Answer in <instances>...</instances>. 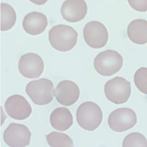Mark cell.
<instances>
[{
  "label": "cell",
  "mask_w": 147,
  "mask_h": 147,
  "mask_svg": "<svg viewBox=\"0 0 147 147\" xmlns=\"http://www.w3.org/2000/svg\"><path fill=\"white\" fill-rule=\"evenodd\" d=\"M32 133L26 126L11 123L3 133L4 142L10 147H24L29 146Z\"/></svg>",
  "instance_id": "obj_9"
},
{
  "label": "cell",
  "mask_w": 147,
  "mask_h": 147,
  "mask_svg": "<svg viewBox=\"0 0 147 147\" xmlns=\"http://www.w3.org/2000/svg\"><path fill=\"white\" fill-rule=\"evenodd\" d=\"M56 100L60 104L70 106L78 101L80 96V90L77 84L71 81H61L54 91Z\"/></svg>",
  "instance_id": "obj_11"
},
{
  "label": "cell",
  "mask_w": 147,
  "mask_h": 147,
  "mask_svg": "<svg viewBox=\"0 0 147 147\" xmlns=\"http://www.w3.org/2000/svg\"><path fill=\"white\" fill-rule=\"evenodd\" d=\"M137 123L136 114L128 108L115 109L110 114L108 119L109 127L117 133L127 131L134 127Z\"/></svg>",
  "instance_id": "obj_6"
},
{
  "label": "cell",
  "mask_w": 147,
  "mask_h": 147,
  "mask_svg": "<svg viewBox=\"0 0 147 147\" xmlns=\"http://www.w3.org/2000/svg\"><path fill=\"white\" fill-rule=\"evenodd\" d=\"M88 8L84 0H66L61 8V13L64 20L76 23L84 19Z\"/></svg>",
  "instance_id": "obj_12"
},
{
  "label": "cell",
  "mask_w": 147,
  "mask_h": 147,
  "mask_svg": "<svg viewBox=\"0 0 147 147\" xmlns=\"http://www.w3.org/2000/svg\"><path fill=\"white\" fill-rule=\"evenodd\" d=\"M123 59L121 55L117 51L108 49L99 53L94 60V66L100 75L111 76L121 69Z\"/></svg>",
  "instance_id": "obj_3"
},
{
  "label": "cell",
  "mask_w": 147,
  "mask_h": 147,
  "mask_svg": "<svg viewBox=\"0 0 147 147\" xmlns=\"http://www.w3.org/2000/svg\"><path fill=\"white\" fill-rule=\"evenodd\" d=\"M129 4L133 9L145 12L147 11V0H127Z\"/></svg>",
  "instance_id": "obj_20"
},
{
  "label": "cell",
  "mask_w": 147,
  "mask_h": 147,
  "mask_svg": "<svg viewBox=\"0 0 147 147\" xmlns=\"http://www.w3.org/2000/svg\"><path fill=\"white\" fill-rule=\"evenodd\" d=\"M123 147H147V140L141 133H132L124 138Z\"/></svg>",
  "instance_id": "obj_18"
},
{
  "label": "cell",
  "mask_w": 147,
  "mask_h": 147,
  "mask_svg": "<svg viewBox=\"0 0 147 147\" xmlns=\"http://www.w3.org/2000/svg\"><path fill=\"white\" fill-rule=\"evenodd\" d=\"M134 81L138 89L147 95V68H139L134 74Z\"/></svg>",
  "instance_id": "obj_19"
},
{
  "label": "cell",
  "mask_w": 147,
  "mask_h": 147,
  "mask_svg": "<svg viewBox=\"0 0 147 147\" xmlns=\"http://www.w3.org/2000/svg\"><path fill=\"white\" fill-rule=\"evenodd\" d=\"M32 3L37 5H43L45 4L48 0H29Z\"/></svg>",
  "instance_id": "obj_21"
},
{
  "label": "cell",
  "mask_w": 147,
  "mask_h": 147,
  "mask_svg": "<svg viewBox=\"0 0 147 147\" xmlns=\"http://www.w3.org/2000/svg\"><path fill=\"white\" fill-rule=\"evenodd\" d=\"M127 35L129 40L137 45L147 43V21L143 19L133 20L129 24Z\"/></svg>",
  "instance_id": "obj_15"
},
{
  "label": "cell",
  "mask_w": 147,
  "mask_h": 147,
  "mask_svg": "<svg viewBox=\"0 0 147 147\" xmlns=\"http://www.w3.org/2000/svg\"><path fill=\"white\" fill-rule=\"evenodd\" d=\"M6 113L12 119L23 120L28 118L32 113V108L26 99L22 96H10L5 104Z\"/></svg>",
  "instance_id": "obj_10"
},
{
  "label": "cell",
  "mask_w": 147,
  "mask_h": 147,
  "mask_svg": "<svg viewBox=\"0 0 147 147\" xmlns=\"http://www.w3.org/2000/svg\"><path fill=\"white\" fill-rule=\"evenodd\" d=\"M78 36L74 28L65 24L55 26L49 32L50 45L60 52H67L73 49L77 44Z\"/></svg>",
  "instance_id": "obj_1"
},
{
  "label": "cell",
  "mask_w": 147,
  "mask_h": 147,
  "mask_svg": "<svg viewBox=\"0 0 147 147\" xmlns=\"http://www.w3.org/2000/svg\"><path fill=\"white\" fill-rule=\"evenodd\" d=\"M22 26L27 33L32 36L40 35L45 32L47 26V18L44 14L32 12L24 17Z\"/></svg>",
  "instance_id": "obj_13"
},
{
  "label": "cell",
  "mask_w": 147,
  "mask_h": 147,
  "mask_svg": "<svg viewBox=\"0 0 147 147\" xmlns=\"http://www.w3.org/2000/svg\"><path fill=\"white\" fill-rule=\"evenodd\" d=\"M76 118L80 127L87 131H92L102 123V112L100 107L95 103L84 102L78 107Z\"/></svg>",
  "instance_id": "obj_2"
},
{
  "label": "cell",
  "mask_w": 147,
  "mask_h": 147,
  "mask_svg": "<svg viewBox=\"0 0 147 147\" xmlns=\"http://www.w3.org/2000/svg\"><path fill=\"white\" fill-rule=\"evenodd\" d=\"M45 68L42 58L34 53H27L20 58L18 68L21 75L29 79L38 78L41 76Z\"/></svg>",
  "instance_id": "obj_8"
},
{
  "label": "cell",
  "mask_w": 147,
  "mask_h": 147,
  "mask_svg": "<svg viewBox=\"0 0 147 147\" xmlns=\"http://www.w3.org/2000/svg\"><path fill=\"white\" fill-rule=\"evenodd\" d=\"M16 14L12 6L8 3H2L1 4V30H10L15 24Z\"/></svg>",
  "instance_id": "obj_16"
},
{
  "label": "cell",
  "mask_w": 147,
  "mask_h": 147,
  "mask_svg": "<svg viewBox=\"0 0 147 147\" xmlns=\"http://www.w3.org/2000/svg\"><path fill=\"white\" fill-rule=\"evenodd\" d=\"M104 92L110 102L115 104H123L131 95V83L125 78L117 76L106 83Z\"/></svg>",
  "instance_id": "obj_5"
},
{
  "label": "cell",
  "mask_w": 147,
  "mask_h": 147,
  "mask_svg": "<svg viewBox=\"0 0 147 147\" xmlns=\"http://www.w3.org/2000/svg\"><path fill=\"white\" fill-rule=\"evenodd\" d=\"M49 146L52 147H73V142L68 135L59 132H51L46 136Z\"/></svg>",
  "instance_id": "obj_17"
},
{
  "label": "cell",
  "mask_w": 147,
  "mask_h": 147,
  "mask_svg": "<svg viewBox=\"0 0 147 147\" xmlns=\"http://www.w3.org/2000/svg\"><path fill=\"white\" fill-rule=\"evenodd\" d=\"M26 92L34 104L45 105L53 100L54 85L49 80L41 78L28 83L26 88Z\"/></svg>",
  "instance_id": "obj_4"
},
{
  "label": "cell",
  "mask_w": 147,
  "mask_h": 147,
  "mask_svg": "<svg viewBox=\"0 0 147 147\" xmlns=\"http://www.w3.org/2000/svg\"><path fill=\"white\" fill-rule=\"evenodd\" d=\"M83 34L85 43L92 48H102L108 42V31L105 26L98 21H91L86 24Z\"/></svg>",
  "instance_id": "obj_7"
},
{
  "label": "cell",
  "mask_w": 147,
  "mask_h": 147,
  "mask_svg": "<svg viewBox=\"0 0 147 147\" xmlns=\"http://www.w3.org/2000/svg\"><path fill=\"white\" fill-rule=\"evenodd\" d=\"M50 123L51 126L56 130L66 131L73 125V116L67 108L59 107L51 114Z\"/></svg>",
  "instance_id": "obj_14"
},
{
  "label": "cell",
  "mask_w": 147,
  "mask_h": 147,
  "mask_svg": "<svg viewBox=\"0 0 147 147\" xmlns=\"http://www.w3.org/2000/svg\"><path fill=\"white\" fill-rule=\"evenodd\" d=\"M110 1H112V0H110Z\"/></svg>",
  "instance_id": "obj_22"
}]
</instances>
